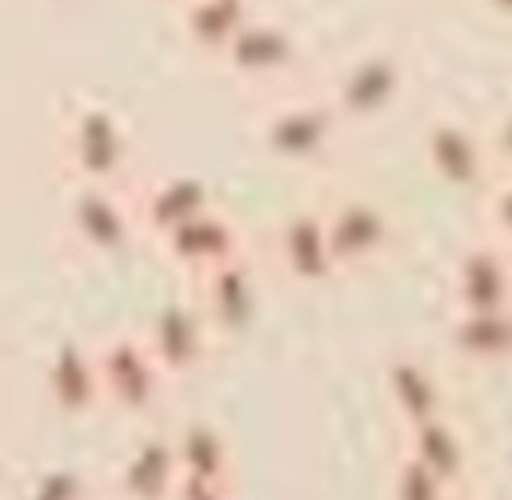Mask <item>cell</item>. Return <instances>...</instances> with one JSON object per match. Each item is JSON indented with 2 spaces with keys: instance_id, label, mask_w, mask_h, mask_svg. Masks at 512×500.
I'll return each instance as SVG.
<instances>
[{
  "instance_id": "obj_16",
  "label": "cell",
  "mask_w": 512,
  "mask_h": 500,
  "mask_svg": "<svg viewBox=\"0 0 512 500\" xmlns=\"http://www.w3.org/2000/svg\"><path fill=\"white\" fill-rule=\"evenodd\" d=\"M388 96H392V72L380 60H364L340 76L332 108L344 120H360V116H376L388 104Z\"/></svg>"
},
{
  "instance_id": "obj_5",
  "label": "cell",
  "mask_w": 512,
  "mask_h": 500,
  "mask_svg": "<svg viewBox=\"0 0 512 500\" xmlns=\"http://www.w3.org/2000/svg\"><path fill=\"white\" fill-rule=\"evenodd\" d=\"M336 108L324 100H284L264 112L260 120V148L264 156L304 168L328 156L332 136H336Z\"/></svg>"
},
{
  "instance_id": "obj_1",
  "label": "cell",
  "mask_w": 512,
  "mask_h": 500,
  "mask_svg": "<svg viewBox=\"0 0 512 500\" xmlns=\"http://www.w3.org/2000/svg\"><path fill=\"white\" fill-rule=\"evenodd\" d=\"M136 140L124 116L100 100L68 112L60 128V164L72 184H128Z\"/></svg>"
},
{
  "instance_id": "obj_6",
  "label": "cell",
  "mask_w": 512,
  "mask_h": 500,
  "mask_svg": "<svg viewBox=\"0 0 512 500\" xmlns=\"http://www.w3.org/2000/svg\"><path fill=\"white\" fill-rule=\"evenodd\" d=\"M156 252L164 256L168 268L184 272L188 280H200L204 272H212V268L228 264L232 256L248 252V240H244L240 220H236L232 212L208 208V212H200L196 220L180 224L176 232L160 236V240H156Z\"/></svg>"
},
{
  "instance_id": "obj_14",
  "label": "cell",
  "mask_w": 512,
  "mask_h": 500,
  "mask_svg": "<svg viewBox=\"0 0 512 500\" xmlns=\"http://www.w3.org/2000/svg\"><path fill=\"white\" fill-rule=\"evenodd\" d=\"M324 224H328V244H332V256L340 268L368 264L388 244L384 212L368 200H356V196L324 208Z\"/></svg>"
},
{
  "instance_id": "obj_17",
  "label": "cell",
  "mask_w": 512,
  "mask_h": 500,
  "mask_svg": "<svg viewBox=\"0 0 512 500\" xmlns=\"http://www.w3.org/2000/svg\"><path fill=\"white\" fill-rule=\"evenodd\" d=\"M20 500H92V484L76 464H48L24 484Z\"/></svg>"
},
{
  "instance_id": "obj_8",
  "label": "cell",
  "mask_w": 512,
  "mask_h": 500,
  "mask_svg": "<svg viewBox=\"0 0 512 500\" xmlns=\"http://www.w3.org/2000/svg\"><path fill=\"white\" fill-rule=\"evenodd\" d=\"M272 256L280 264V272L300 284V288H320L328 284L340 264L332 256L328 244V224H324V208H296L288 212L276 232H272Z\"/></svg>"
},
{
  "instance_id": "obj_9",
  "label": "cell",
  "mask_w": 512,
  "mask_h": 500,
  "mask_svg": "<svg viewBox=\"0 0 512 500\" xmlns=\"http://www.w3.org/2000/svg\"><path fill=\"white\" fill-rule=\"evenodd\" d=\"M44 396H48L52 412L64 420H88V416L104 412L96 344H84L76 336L60 340L44 364Z\"/></svg>"
},
{
  "instance_id": "obj_15",
  "label": "cell",
  "mask_w": 512,
  "mask_h": 500,
  "mask_svg": "<svg viewBox=\"0 0 512 500\" xmlns=\"http://www.w3.org/2000/svg\"><path fill=\"white\" fill-rule=\"evenodd\" d=\"M252 20L248 0H180V32L204 56H224V48Z\"/></svg>"
},
{
  "instance_id": "obj_20",
  "label": "cell",
  "mask_w": 512,
  "mask_h": 500,
  "mask_svg": "<svg viewBox=\"0 0 512 500\" xmlns=\"http://www.w3.org/2000/svg\"><path fill=\"white\" fill-rule=\"evenodd\" d=\"M92 500H96V496H92Z\"/></svg>"
},
{
  "instance_id": "obj_3",
  "label": "cell",
  "mask_w": 512,
  "mask_h": 500,
  "mask_svg": "<svg viewBox=\"0 0 512 500\" xmlns=\"http://www.w3.org/2000/svg\"><path fill=\"white\" fill-rule=\"evenodd\" d=\"M64 224L68 236L96 260L124 256L140 232L128 184H72Z\"/></svg>"
},
{
  "instance_id": "obj_18",
  "label": "cell",
  "mask_w": 512,
  "mask_h": 500,
  "mask_svg": "<svg viewBox=\"0 0 512 500\" xmlns=\"http://www.w3.org/2000/svg\"><path fill=\"white\" fill-rule=\"evenodd\" d=\"M176 500H236V484H212V480H180Z\"/></svg>"
},
{
  "instance_id": "obj_4",
  "label": "cell",
  "mask_w": 512,
  "mask_h": 500,
  "mask_svg": "<svg viewBox=\"0 0 512 500\" xmlns=\"http://www.w3.org/2000/svg\"><path fill=\"white\" fill-rule=\"evenodd\" d=\"M140 332L172 384L196 376L216 348V332L196 296H172V300L156 304L148 312V320L140 324Z\"/></svg>"
},
{
  "instance_id": "obj_11",
  "label": "cell",
  "mask_w": 512,
  "mask_h": 500,
  "mask_svg": "<svg viewBox=\"0 0 512 500\" xmlns=\"http://www.w3.org/2000/svg\"><path fill=\"white\" fill-rule=\"evenodd\" d=\"M132 204H136L140 232L152 240H160V236L176 232L180 224L196 220L200 212L216 208L208 180L196 172H164L152 184H144L140 192H132Z\"/></svg>"
},
{
  "instance_id": "obj_19",
  "label": "cell",
  "mask_w": 512,
  "mask_h": 500,
  "mask_svg": "<svg viewBox=\"0 0 512 500\" xmlns=\"http://www.w3.org/2000/svg\"><path fill=\"white\" fill-rule=\"evenodd\" d=\"M176 4H180V0H176Z\"/></svg>"
},
{
  "instance_id": "obj_12",
  "label": "cell",
  "mask_w": 512,
  "mask_h": 500,
  "mask_svg": "<svg viewBox=\"0 0 512 500\" xmlns=\"http://www.w3.org/2000/svg\"><path fill=\"white\" fill-rule=\"evenodd\" d=\"M296 60H300V48L292 32L260 16H252L220 56L224 72L236 80H280L296 68Z\"/></svg>"
},
{
  "instance_id": "obj_10",
  "label": "cell",
  "mask_w": 512,
  "mask_h": 500,
  "mask_svg": "<svg viewBox=\"0 0 512 500\" xmlns=\"http://www.w3.org/2000/svg\"><path fill=\"white\" fill-rule=\"evenodd\" d=\"M180 480L172 432H144L124 448L112 472V500H176Z\"/></svg>"
},
{
  "instance_id": "obj_7",
  "label": "cell",
  "mask_w": 512,
  "mask_h": 500,
  "mask_svg": "<svg viewBox=\"0 0 512 500\" xmlns=\"http://www.w3.org/2000/svg\"><path fill=\"white\" fill-rule=\"evenodd\" d=\"M192 284H196V300H200L216 340H240L252 332L256 312H260V280H256L252 252L232 256L228 264L204 272Z\"/></svg>"
},
{
  "instance_id": "obj_13",
  "label": "cell",
  "mask_w": 512,
  "mask_h": 500,
  "mask_svg": "<svg viewBox=\"0 0 512 500\" xmlns=\"http://www.w3.org/2000/svg\"><path fill=\"white\" fill-rule=\"evenodd\" d=\"M176 460L184 480H212V484H236V452L228 432L208 416H188L172 428Z\"/></svg>"
},
{
  "instance_id": "obj_2",
  "label": "cell",
  "mask_w": 512,
  "mask_h": 500,
  "mask_svg": "<svg viewBox=\"0 0 512 500\" xmlns=\"http://www.w3.org/2000/svg\"><path fill=\"white\" fill-rule=\"evenodd\" d=\"M96 368H100V392L104 412L120 420H148L164 404L172 380L156 364L148 340L140 328H120L104 340H96Z\"/></svg>"
}]
</instances>
